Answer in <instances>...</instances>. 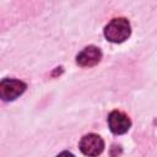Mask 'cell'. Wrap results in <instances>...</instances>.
Returning a JSON list of instances; mask_svg holds the SVG:
<instances>
[{
  "label": "cell",
  "mask_w": 157,
  "mask_h": 157,
  "mask_svg": "<svg viewBox=\"0 0 157 157\" xmlns=\"http://www.w3.org/2000/svg\"><path fill=\"white\" fill-rule=\"evenodd\" d=\"M107 121H108L109 130L115 135H123L128 132L131 126L130 118L120 110H112L108 114Z\"/></svg>",
  "instance_id": "obj_4"
},
{
  "label": "cell",
  "mask_w": 157,
  "mask_h": 157,
  "mask_svg": "<svg viewBox=\"0 0 157 157\" xmlns=\"http://www.w3.org/2000/svg\"><path fill=\"white\" fill-rule=\"evenodd\" d=\"M104 37L107 40L112 43H123L126 40L131 34V26L128 18L125 17H117L113 18L105 27H104Z\"/></svg>",
  "instance_id": "obj_1"
},
{
  "label": "cell",
  "mask_w": 157,
  "mask_h": 157,
  "mask_svg": "<svg viewBox=\"0 0 157 157\" xmlns=\"http://www.w3.org/2000/svg\"><path fill=\"white\" fill-rule=\"evenodd\" d=\"M80 151L88 157H97L104 150V141L97 134H86L78 142Z\"/></svg>",
  "instance_id": "obj_3"
},
{
  "label": "cell",
  "mask_w": 157,
  "mask_h": 157,
  "mask_svg": "<svg viewBox=\"0 0 157 157\" xmlns=\"http://www.w3.org/2000/svg\"><path fill=\"white\" fill-rule=\"evenodd\" d=\"M56 157H76L74 153H71V152H69V151H63V152H60Z\"/></svg>",
  "instance_id": "obj_6"
},
{
  "label": "cell",
  "mask_w": 157,
  "mask_h": 157,
  "mask_svg": "<svg viewBox=\"0 0 157 157\" xmlns=\"http://www.w3.org/2000/svg\"><path fill=\"white\" fill-rule=\"evenodd\" d=\"M102 59V52L96 45H88L83 48L76 55V64L81 67H91L97 65Z\"/></svg>",
  "instance_id": "obj_5"
},
{
  "label": "cell",
  "mask_w": 157,
  "mask_h": 157,
  "mask_svg": "<svg viewBox=\"0 0 157 157\" xmlns=\"http://www.w3.org/2000/svg\"><path fill=\"white\" fill-rule=\"evenodd\" d=\"M27 88V85L17 78H2L0 82V98L11 102L18 98Z\"/></svg>",
  "instance_id": "obj_2"
}]
</instances>
